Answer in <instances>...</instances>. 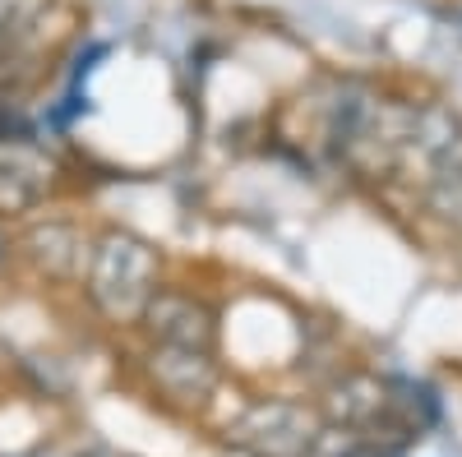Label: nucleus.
<instances>
[{"instance_id": "f257e3e1", "label": "nucleus", "mask_w": 462, "mask_h": 457, "mask_svg": "<svg viewBox=\"0 0 462 457\" xmlns=\"http://www.w3.org/2000/svg\"><path fill=\"white\" fill-rule=\"evenodd\" d=\"M236 443L254 457H310L319 443V425L305 407L263 402L236 425Z\"/></svg>"}, {"instance_id": "f03ea898", "label": "nucleus", "mask_w": 462, "mask_h": 457, "mask_svg": "<svg viewBox=\"0 0 462 457\" xmlns=\"http://www.w3.org/2000/svg\"><path fill=\"white\" fill-rule=\"evenodd\" d=\"M111 282H121L111 291V300H106V310L111 315H134L139 305L148 300V282H152V254L139 245V241H130V236H111L106 245H102V259H97V273H93V296H102Z\"/></svg>"}]
</instances>
